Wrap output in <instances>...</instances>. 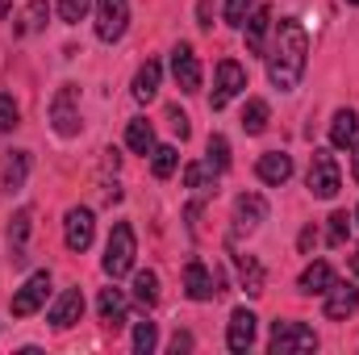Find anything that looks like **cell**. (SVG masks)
<instances>
[{
  "label": "cell",
  "instance_id": "cell-1",
  "mask_svg": "<svg viewBox=\"0 0 359 355\" xmlns=\"http://www.w3.org/2000/svg\"><path fill=\"white\" fill-rule=\"evenodd\" d=\"M305 63H309V38H305V25L297 17H284L276 25V42H271L268 55V80L280 92H292L305 76Z\"/></svg>",
  "mask_w": 359,
  "mask_h": 355
},
{
  "label": "cell",
  "instance_id": "cell-2",
  "mask_svg": "<svg viewBox=\"0 0 359 355\" xmlns=\"http://www.w3.org/2000/svg\"><path fill=\"white\" fill-rule=\"evenodd\" d=\"M134 255H138V243H134V226L130 222H117L113 234H109V247H104V276L121 280L130 267H134Z\"/></svg>",
  "mask_w": 359,
  "mask_h": 355
},
{
  "label": "cell",
  "instance_id": "cell-3",
  "mask_svg": "<svg viewBox=\"0 0 359 355\" xmlns=\"http://www.w3.org/2000/svg\"><path fill=\"white\" fill-rule=\"evenodd\" d=\"M339 188H343L339 159L330 151H313V159H309V192L322 196V201H330V196H339Z\"/></svg>",
  "mask_w": 359,
  "mask_h": 355
},
{
  "label": "cell",
  "instance_id": "cell-4",
  "mask_svg": "<svg viewBox=\"0 0 359 355\" xmlns=\"http://www.w3.org/2000/svg\"><path fill=\"white\" fill-rule=\"evenodd\" d=\"M238 92H247V67L234 63V59H222L217 63V80H213V96H209V109H226Z\"/></svg>",
  "mask_w": 359,
  "mask_h": 355
},
{
  "label": "cell",
  "instance_id": "cell-5",
  "mask_svg": "<svg viewBox=\"0 0 359 355\" xmlns=\"http://www.w3.org/2000/svg\"><path fill=\"white\" fill-rule=\"evenodd\" d=\"M268 347L276 355L313 351V347H318V335H313V326H305V322H276V326H271V343Z\"/></svg>",
  "mask_w": 359,
  "mask_h": 355
},
{
  "label": "cell",
  "instance_id": "cell-6",
  "mask_svg": "<svg viewBox=\"0 0 359 355\" xmlns=\"http://www.w3.org/2000/svg\"><path fill=\"white\" fill-rule=\"evenodd\" d=\"M76 100H80V88L76 84H63V88L55 92V100H50V121H55V130L63 138H76L80 134V109H76Z\"/></svg>",
  "mask_w": 359,
  "mask_h": 355
},
{
  "label": "cell",
  "instance_id": "cell-7",
  "mask_svg": "<svg viewBox=\"0 0 359 355\" xmlns=\"http://www.w3.org/2000/svg\"><path fill=\"white\" fill-rule=\"evenodd\" d=\"M46 293H50V272H34L17 293H13V318H29V314H38L42 305H46Z\"/></svg>",
  "mask_w": 359,
  "mask_h": 355
},
{
  "label": "cell",
  "instance_id": "cell-8",
  "mask_svg": "<svg viewBox=\"0 0 359 355\" xmlns=\"http://www.w3.org/2000/svg\"><path fill=\"white\" fill-rule=\"evenodd\" d=\"M130 25V0H96V38L117 42Z\"/></svg>",
  "mask_w": 359,
  "mask_h": 355
},
{
  "label": "cell",
  "instance_id": "cell-9",
  "mask_svg": "<svg viewBox=\"0 0 359 355\" xmlns=\"http://www.w3.org/2000/svg\"><path fill=\"white\" fill-rule=\"evenodd\" d=\"M222 284H226L222 272H209L201 260H188V267H184V293L192 301H213L222 293Z\"/></svg>",
  "mask_w": 359,
  "mask_h": 355
},
{
  "label": "cell",
  "instance_id": "cell-10",
  "mask_svg": "<svg viewBox=\"0 0 359 355\" xmlns=\"http://www.w3.org/2000/svg\"><path fill=\"white\" fill-rule=\"evenodd\" d=\"M92 234H96V217H92V209H84V205L67 209V217H63V239H67V251H88V247H92Z\"/></svg>",
  "mask_w": 359,
  "mask_h": 355
},
{
  "label": "cell",
  "instance_id": "cell-11",
  "mask_svg": "<svg viewBox=\"0 0 359 355\" xmlns=\"http://www.w3.org/2000/svg\"><path fill=\"white\" fill-rule=\"evenodd\" d=\"M172 76H176L180 92H201V63H196V51L188 42H180L172 51Z\"/></svg>",
  "mask_w": 359,
  "mask_h": 355
},
{
  "label": "cell",
  "instance_id": "cell-12",
  "mask_svg": "<svg viewBox=\"0 0 359 355\" xmlns=\"http://www.w3.org/2000/svg\"><path fill=\"white\" fill-rule=\"evenodd\" d=\"M322 297H326V309H322V314H326L330 322H343V318H351L359 309V288L355 284H339V280H334Z\"/></svg>",
  "mask_w": 359,
  "mask_h": 355
},
{
  "label": "cell",
  "instance_id": "cell-13",
  "mask_svg": "<svg viewBox=\"0 0 359 355\" xmlns=\"http://www.w3.org/2000/svg\"><path fill=\"white\" fill-rule=\"evenodd\" d=\"M80 314H84V293H80V288H63L46 318H50V326H55V330H67V326H76V322H80Z\"/></svg>",
  "mask_w": 359,
  "mask_h": 355
},
{
  "label": "cell",
  "instance_id": "cell-14",
  "mask_svg": "<svg viewBox=\"0 0 359 355\" xmlns=\"http://www.w3.org/2000/svg\"><path fill=\"white\" fill-rule=\"evenodd\" d=\"M255 322H259V318H255V314H251V309H234V314H230V326H226V347H230V351H251V343H255Z\"/></svg>",
  "mask_w": 359,
  "mask_h": 355
},
{
  "label": "cell",
  "instance_id": "cell-15",
  "mask_svg": "<svg viewBox=\"0 0 359 355\" xmlns=\"http://www.w3.org/2000/svg\"><path fill=\"white\" fill-rule=\"evenodd\" d=\"M264 217H268V201L259 192H243L234 201V230H255Z\"/></svg>",
  "mask_w": 359,
  "mask_h": 355
},
{
  "label": "cell",
  "instance_id": "cell-16",
  "mask_svg": "<svg viewBox=\"0 0 359 355\" xmlns=\"http://www.w3.org/2000/svg\"><path fill=\"white\" fill-rule=\"evenodd\" d=\"M255 176L264 180V184H288L292 180V155H284V151H268V155H259V163H255Z\"/></svg>",
  "mask_w": 359,
  "mask_h": 355
},
{
  "label": "cell",
  "instance_id": "cell-17",
  "mask_svg": "<svg viewBox=\"0 0 359 355\" xmlns=\"http://www.w3.org/2000/svg\"><path fill=\"white\" fill-rule=\"evenodd\" d=\"M96 309H100V322L113 326V330H121V326L130 322V318H126V293H121V288H100Z\"/></svg>",
  "mask_w": 359,
  "mask_h": 355
},
{
  "label": "cell",
  "instance_id": "cell-18",
  "mask_svg": "<svg viewBox=\"0 0 359 355\" xmlns=\"http://www.w3.org/2000/svg\"><path fill=\"white\" fill-rule=\"evenodd\" d=\"M243 29H247V51H251V55H264V38H268V29H271V8L268 4H255V13L243 21Z\"/></svg>",
  "mask_w": 359,
  "mask_h": 355
},
{
  "label": "cell",
  "instance_id": "cell-19",
  "mask_svg": "<svg viewBox=\"0 0 359 355\" xmlns=\"http://www.w3.org/2000/svg\"><path fill=\"white\" fill-rule=\"evenodd\" d=\"M25 176H29V155H25V151H13V155L4 159V172H0L4 192H8V196L21 192V188H25Z\"/></svg>",
  "mask_w": 359,
  "mask_h": 355
},
{
  "label": "cell",
  "instance_id": "cell-20",
  "mask_svg": "<svg viewBox=\"0 0 359 355\" xmlns=\"http://www.w3.org/2000/svg\"><path fill=\"white\" fill-rule=\"evenodd\" d=\"M25 239H29V209L13 213V222H8V247H13V264H17V267L29 260V251H25Z\"/></svg>",
  "mask_w": 359,
  "mask_h": 355
},
{
  "label": "cell",
  "instance_id": "cell-21",
  "mask_svg": "<svg viewBox=\"0 0 359 355\" xmlns=\"http://www.w3.org/2000/svg\"><path fill=\"white\" fill-rule=\"evenodd\" d=\"M355 134H359L355 109H339V113H334V121H330V142H334V147H351V142H355Z\"/></svg>",
  "mask_w": 359,
  "mask_h": 355
},
{
  "label": "cell",
  "instance_id": "cell-22",
  "mask_svg": "<svg viewBox=\"0 0 359 355\" xmlns=\"http://www.w3.org/2000/svg\"><path fill=\"white\" fill-rule=\"evenodd\" d=\"M126 147H130L134 155L155 151V130H151V121H147V117H134V121L126 126Z\"/></svg>",
  "mask_w": 359,
  "mask_h": 355
},
{
  "label": "cell",
  "instance_id": "cell-23",
  "mask_svg": "<svg viewBox=\"0 0 359 355\" xmlns=\"http://www.w3.org/2000/svg\"><path fill=\"white\" fill-rule=\"evenodd\" d=\"M159 76H163V67H159L155 59H147V63L138 67V76H134V96H138V100H155V96H159Z\"/></svg>",
  "mask_w": 359,
  "mask_h": 355
},
{
  "label": "cell",
  "instance_id": "cell-24",
  "mask_svg": "<svg viewBox=\"0 0 359 355\" xmlns=\"http://www.w3.org/2000/svg\"><path fill=\"white\" fill-rule=\"evenodd\" d=\"M330 284H334V267L322 264V260H318V264H309L305 272H301V293H318V297H322Z\"/></svg>",
  "mask_w": 359,
  "mask_h": 355
},
{
  "label": "cell",
  "instance_id": "cell-25",
  "mask_svg": "<svg viewBox=\"0 0 359 355\" xmlns=\"http://www.w3.org/2000/svg\"><path fill=\"white\" fill-rule=\"evenodd\" d=\"M217 176H222V172H217V168H213L209 159H205V163H188V168H184V188L209 192V188L217 184ZM213 192H217V188H213Z\"/></svg>",
  "mask_w": 359,
  "mask_h": 355
},
{
  "label": "cell",
  "instance_id": "cell-26",
  "mask_svg": "<svg viewBox=\"0 0 359 355\" xmlns=\"http://www.w3.org/2000/svg\"><path fill=\"white\" fill-rule=\"evenodd\" d=\"M134 301H138L142 309H155V305H159V276H155V272H138V276H134Z\"/></svg>",
  "mask_w": 359,
  "mask_h": 355
},
{
  "label": "cell",
  "instance_id": "cell-27",
  "mask_svg": "<svg viewBox=\"0 0 359 355\" xmlns=\"http://www.w3.org/2000/svg\"><path fill=\"white\" fill-rule=\"evenodd\" d=\"M46 17H50V4H46V0H29V4H25V13H21V25H17V34L25 38V34H38V29H46Z\"/></svg>",
  "mask_w": 359,
  "mask_h": 355
},
{
  "label": "cell",
  "instance_id": "cell-28",
  "mask_svg": "<svg viewBox=\"0 0 359 355\" xmlns=\"http://www.w3.org/2000/svg\"><path fill=\"white\" fill-rule=\"evenodd\" d=\"M234 260H238L243 288H247L251 297H259V293H264V267H259V260H251V255H234Z\"/></svg>",
  "mask_w": 359,
  "mask_h": 355
},
{
  "label": "cell",
  "instance_id": "cell-29",
  "mask_svg": "<svg viewBox=\"0 0 359 355\" xmlns=\"http://www.w3.org/2000/svg\"><path fill=\"white\" fill-rule=\"evenodd\" d=\"M243 130L247 134H264L268 130V100H247V109H243Z\"/></svg>",
  "mask_w": 359,
  "mask_h": 355
},
{
  "label": "cell",
  "instance_id": "cell-30",
  "mask_svg": "<svg viewBox=\"0 0 359 355\" xmlns=\"http://www.w3.org/2000/svg\"><path fill=\"white\" fill-rule=\"evenodd\" d=\"M176 168H180L176 147H155V151H151V172H155V180H168Z\"/></svg>",
  "mask_w": 359,
  "mask_h": 355
},
{
  "label": "cell",
  "instance_id": "cell-31",
  "mask_svg": "<svg viewBox=\"0 0 359 355\" xmlns=\"http://www.w3.org/2000/svg\"><path fill=\"white\" fill-rule=\"evenodd\" d=\"M205 159L217 168V172H226L230 168V142L222 138V134H209V147H205Z\"/></svg>",
  "mask_w": 359,
  "mask_h": 355
},
{
  "label": "cell",
  "instance_id": "cell-32",
  "mask_svg": "<svg viewBox=\"0 0 359 355\" xmlns=\"http://www.w3.org/2000/svg\"><path fill=\"white\" fill-rule=\"evenodd\" d=\"M155 343H159L155 322H138V326H134V351H138V355H151V351H155Z\"/></svg>",
  "mask_w": 359,
  "mask_h": 355
},
{
  "label": "cell",
  "instance_id": "cell-33",
  "mask_svg": "<svg viewBox=\"0 0 359 355\" xmlns=\"http://www.w3.org/2000/svg\"><path fill=\"white\" fill-rule=\"evenodd\" d=\"M255 4H259V0H226V25L243 29V21L255 13Z\"/></svg>",
  "mask_w": 359,
  "mask_h": 355
},
{
  "label": "cell",
  "instance_id": "cell-34",
  "mask_svg": "<svg viewBox=\"0 0 359 355\" xmlns=\"http://www.w3.org/2000/svg\"><path fill=\"white\" fill-rule=\"evenodd\" d=\"M347 234H351V217H347V213H330L326 243H330V247H343V243H347Z\"/></svg>",
  "mask_w": 359,
  "mask_h": 355
},
{
  "label": "cell",
  "instance_id": "cell-35",
  "mask_svg": "<svg viewBox=\"0 0 359 355\" xmlns=\"http://www.w3.org/2000/svg\"><path fill=\"white\" fill-rule=\"evenodd\" d=\"M21 126V109L8 92H0V130H17Z\"/></svg>",
  "mask_w": 359,
  "mask_h": 355
},
{
  "label": "cell",
  "instance_id": "cell-36",
  "mask_svg": "<svg viewBox=\"0 0 359 355\" xmlns=\"http://www.w3.org/2000/svg\"><path fill=\"white\" fill-rule=\"evenodd\" d=\"M59 17H63L67 25H80V21L88 17V0H59Z\"/></svg>",
  "mask_w": 359,
  "mask_h": 355
},
{
  "label": "cell",
  "instance_id": "cell-37",
  "mask_svg": "<svg viewBox=\"0 0 359 355\" xmlns=\"http://www.w3.org/2000/svg\"><path fill=\"white\" fill-rule=\"evenodd\" d=\"M168 121H172V130H176V138L184 142L188 134H192V126H188V117L180 113V109H168Z\"/></svg>",
  "mask_w": 359,
  "mask_h": 355
},
{
  "label": "cell",
  "instance_id": "cell-38",
  "mask_svg": "<svg viewBox=\"0 0 359 355\" xmlns=\"http://www.w3.org/2000/svg\"><path fill=\"white\" fill-rule=\"evenodd\" d=\"M196 25H205V29L213 25V0H201L196 4Z\"/></svg>",
  "mask_w": 359,
  "mask_h": 355
},
{
  "label": "cell",
  "instance_id": "cell-39",
  "mask_svg": "<svg viewBox=\"0 0 359 355\" xmlns=\"http://www.w3.org/2000/svg\"><path fill=\"white\" fill-rule=\"evenodd\" d=\"M297 247H301V251H313V247H318V230H313V226H305V230H301V239H297Z\"/></svg>",
  "mask_w": 359,
  "mask_h": 355
},
{
  "label": "cell",
  "instance_id": "cell-40",
  "mask_svg": "<svg viewBox=\"0 0 359 355\" xmlns=\"http://www.w3.org/2000/svg\"><path fill=\"white\" fill-rule=\"evenodd\" d=\"M172 351H192V335H184V330H176V339H172Z\"/></svg>",
  "mask_w": 359,
  "mask_h": 355
},
{
  "label": "cell",
  "instance_id": "cell-41",
  "mask_svg": "<svg viewBox=\"0 0 359 355\" xmlns=\"http://www.w3.org/2000/svg\"><path fill=\"white\" fill-rule=\"evenodd\" d=\"M351 272H355V276H359V255H351Z\"/></svg>",
  "mask_w": 359,
  "mask_h": 355
},
{
  "label": "cell",
  "instance_id": "cell-42",
  "mask_svg": "<svg viewBox=\"0 0 359 355\" xmlns=\"http://www.w3.org/2000/svg\"><path fill=\"white\" fill-rule=\"evenodd\" d=\"M351 172H355V180H359V147H355V168H351Z\"/></svg>",
  "mask_w": 359,
  "mask_h": 355
},
{
  "label": "cell",
  "instance_id": "cell-43",
  "mask_svg": "<svg viewBox=\"0 0 359 355\" xmlns=\"http://www.w3.org/2000/svg\"><path fill=\"white\" fill-rule=\"evenodd\" d=\"M351 222H355V226H359V209H355V217H351Z\"/></svg>",
  "mask_w": 359,
  "mask_h": 355
},
{
  "label": "cell",
  "instance_id": "cell-44",
  "mask_svg": "<svg viewBox=\"0 0 359 355\" xmlns=\"http://www.w3.org/2000/svg\"><path fill=\"white\" fill-rule=\"evenodd\" d=\"M347 4H359V0H347Z\"/></svg>",
  "mask_w": 359,
  "mask_h": 355
}]
</instances>
